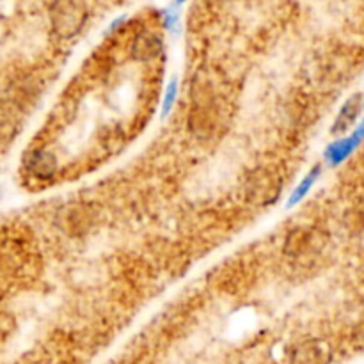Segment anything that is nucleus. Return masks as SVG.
Wrapping results in <instances>:
<instances>
[{
  "label": "nucleus",
  "mask_w": 364,
  "mask_h": 364,
  "mask_svg": "<svg viewBox=\"0 0 364 364\" xmlns=\"http://www.w3.org/2000/svg\"><path fill=\"white\" fill-rule=\"evenodd\" d=\"M325 247L322 231L308 226H301L290 231L285 240V256L292 268L308 272L318 263Z\"/></svg>",
  "instance_id": "2"
},
{
  "label": "nucleus",
  "mask_w": 364,
  "mask_h": 364,
  "mask_svg": "<svg viewBox=\"0 0 364 364\" xmlns=\"http://www.w3.org/2000/svg\"><path fill=\"white\" fill-rule=\"evenodd\" d=\"M316 176H318V169H313V173L308 174V176L304 178V181H302V183L295 188V192H293V194H292V200H290V204L299 203V201H301L302 197H304V195L308 194V190H309V188H311L313 181L316 180Z\"/></svg>",
  "instance_id": "9"
},
{
  "label": "nucleus",
  "mask_w": 364,
  "mask_h": 364,
  "mask_svg": "<svg viewBox=\"0 0 364 364\" xmlns=\"http://www.w3.org/2000/svg\"><path fill=\"white\" fill-rule=\"evenodd\" d=\"M282 192V181L272 171H256L247 183V197L254 204H272Z\"/></svg>",
  "instance_id": "4"
},
{
  "label": "nucleus",
  "mask_w": 364,
  "mask_h": 364,
  "mask_svg": "<svg viewBox=\"0 0 364 364\" xmlns=\"http://www.w3.org/2000/svg\"><path fill=\"white\" fill-rule=\"evenodd\" d=\"M27 169L38 180H48L56 174L57 160L50 151L36 150L27 155Z\"/></svg>",
  "instance_id": "6"
},
{
  "label": "nucleus",
  "mask_w": 364,
  "mask_h": 364,
  "mask_svg": "<svg viewBox=\"0 0 364 364\" xmlns=\"http://www.w3.org/2000/svg\"><path fill=\"white\" fill-rule=\"evenodd\" d=\"M162 52V41L158 36L155 34H141L137 36L134 46H131V53L134 57L141 60L155 59L158 53Z\"/></svg>",
  "instance_id": "7"
},
{
  "label": "nucleus",
  "mask_w": 364,
  "mask_h": 364,
  "mask_svg": "<svg viewBox=\"0 0 364 364\" xmlns=\"http://www.w3.org/2000/svg\"><path fill=\"white\" fill-rule=\"evenodd\" d=\"M87 8L82 2H56L52 6V27L60 38H73L87 22Z\"/></svg>",
  "instance_id": "3"
},
{
  "label": "nucleus",
  "mask_w": 364,
  "mask_h": 364,
  "mask_svg": "<svg viewBox=\"0 0 364 364\" xmlns=\"http://www.w3.org/2000/svg\"><path fill=\"white\" fill-rule=\"evenodd\" d=\"M174 96H176V84L171 82L167 87V94H165V103H164V112H169L171 105L174 102Z\"/></svg>",
  "instance_id": "11"
},
{
  "label": "nucleus",
  "mask_w": 364,
  "mask_h": 364,
  "mask_svg": "<svg viewBox=\"0 0 364 364\" xmlns=\"http://www.w3.org/2000/svg\"><path fill=\"white\" fill-rule=\"evenodd\" d=\"M359 109H360V96L359 94H356V96L350 98L349 102L345 103V107L342 109V112H339L338 119H336L332 131H334V134H342V131L349 130L350 124L356 121L357 114H359Z\"/></svg>",
  "instance_id": "8"
},
{
  "label": "nucleus",
  "mask_w": 364,
  "mask_h": 364,
  "mask_svg": "<svg viewBox=\"0 0 364 364\" xmlns=\"http://www.w3.org/2000/svg\"><path fill=\"white\" fill-rule=\"evenodd\" d=\"M353 144H356V139H350V141H345V143L334 144V146H332L329 150V158L332 162L343 160V158H345L346 155H349L350 151H352Z\"/></svg>",
  "instance_id": "10"
},
{
  "label": "nucleus",
  "mask_w": 364,
  "mask_h": 364,
  "mask_svg": "<svg viewBox=\"0 0 364 364\" xmlns=\"http://www.w3.org/2000/svg\"><path fill=\"white\" fill-rule=\"evenodd\" d=\"M330 352L325 343L315 342H302L295 346L292 353V364H329Z\"/></svg>",
  "instance_id": "5"
},
{
  "label": "nucleus",
  "mask_w": 364,
  "mask_h": 364,
  "mask_svg": "<svg viewBox=\"0 0 364 364\" xmlns=\"http://www.w3.org/2000/svg\"><path fill=\"white\" fill-rule=\"evenodd\" d=\"M224 103L210 80H197L190 91L188 128L200 139H214L221 130Z\"/></svg>",
  "instance_id": "1"
}]
</instances>
